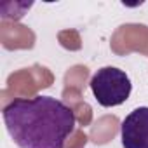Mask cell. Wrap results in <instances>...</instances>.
<instances>
[{"label": "cell", "instance_id": "6da1fadb", "mask_svg": "<svg viewBox=\"0 0 148 148\" xmlns=\"http://www.w3.org/2000/svg\"><path fill=\"white\" fill-rule=\"evenodd\" d=\"M2 119L18 148H64L77 125L75 112L51 96L16 98L4 106Z\"/></svg>", "mask_w": 148, "mask_h": 148}, {"label": "cell", "instance_id": "7a4b0ae2", "mask_svg": "<svg viewBox=\"0 0 148 148\" xmlns=\"http://www.w3.org/2000/svg\"><path fill=\"white\" fill-rule=\"evenodd\" d=\"M91 91L101 106L112 108L127 101L132 91V84L124 70L115 66H105L92 75Z\"/></svg>", "mask_w": 148, "mask_h": 148}, {"label": "cell", "instance_id": "3957f363", "mask_svg": "<svg viewBox=\"0 0 148 148\" xmlns=\"http://www.w3.org/2000/svg\"><path fill=\"white\" fill-rule=\"evenodd\" d=\"M124 148H148V106L134 108L120 125Z\"/></svg>", "mask_w": 148, "mask_h": 148}]
</instances>
